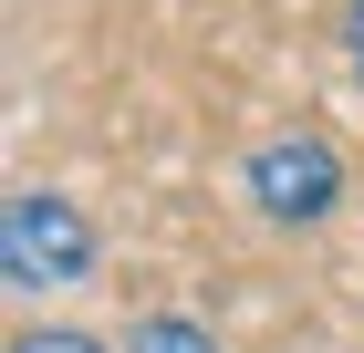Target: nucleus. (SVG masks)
<instances>
[{
    "label": "nucleus",
    "instance_id": "nucleus-1",
    "mask_svg": "<svg viewBox=\"0 0 364 353\" xmlns=\"http://www.w3.org/2000/svg\"><path fill=\"white\" fill-rule=\"evenodd\" d=\"M0 271H11V291H63V281H84L94 271V218L63 188H21L0 208Z\"/></svg>",
    "mask_w": 364,
    "mask_h": 353
},
{
    "label": "nucleus",
    "instance_id": "nucleus-2",
    "mask_svg": "<svg viewBox=\"0 0 364 353\" xmlns=\"http://www.w3.org/2000/svg\"><path fill=\"white\" fill-rule=\"evenodd\" d=\"M240 188H250V208L260 218H333V197H343V156L323 136H271V146H250V166H240Z\"/></svg>",
    "mask_w": 364,
    "mask_h": 353
},
{
    "label": "nucleus",
    "instance_id": "nucleus-3",
    "mask_svg": "<svg viewBox=\"0 0 364 353\" xmlns=\"http://www.w3.org/2000/svg\"><path fill=\"white\" fill-rule=\"evenodd\" d=\"M125 353H219V343H208V322H188V312H146V322L125 332Z\"/></svg>",
    "mask_w": 364,
    "mask_h": 353
},
{
    "label": "nucleus",
    "instance_id": "nucleus-4",
    "mask_svg": "<svg viewBox=\"0 0 364 353\" xmlns=\"http://www.w3.org/2000/svg\"><path fill=\"white\" fill-rule=\"evenodd\" d=\"M11 353H105V343H94V332H73V322H53V332H21Z\"/></svg>",
    "mask_w": 364,
    "mask_h": 353
},
{
    "label": "nucleus",
    "instance_id": "nucleus-5",
    "mask_svg": "<svg viewBox=\"0 0 364 353\" xmlns=\"http://www.w3.org/2000/svg\"><path fill=\"white\" fill-rule=\"evenodd\" d=\"M343 63H354V83H364V0H343Z\"/></svg>",
    "mask_w": 364,
    "mask_h": 353
}]
</instances>
